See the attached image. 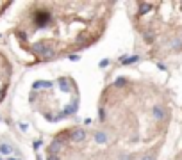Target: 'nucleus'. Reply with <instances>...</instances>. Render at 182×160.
Listing matches in <instances>:
<instances>
[{"label": "nucleus", "instance_id": "3", "mask_svg": "<svg viewBox=\"0 0 182 160\" xmlns=\"http://www.w3.org/2000/svg\"><path fill=\"white\" fill-rule=\"evenodd\" d=\"M11 151H13V148L9 146V144H5V142L0 144V153H2V155H9Z\"/></svg>", "mask_w": 182, "mask_h": 160}, {"label": "nucleus", "instance_id": "5", "mask_svg": "<svg viewBox=\"0 0 182 160\" xmlns=\"http://www.w3.org/2000/svg\"><path fill=\"white\" fill-rule=\"evenodd\" d=\"M48 160H59V158H57V155H48Z\"/></svg>", "mask_w": 182, "mask_h": 160}, {"label": "nucleus", "instance_id": "1", "mask_svg": "<svg viewBox=\"0 0 182 160\" xmlns=\"http://www.w3.org/2000/svg\"><path fill=\"white\" fill-rule=\"evenodd\" d=\"M70 139L73 142H82L86 139V132L82 128H75V130H71L70 132Z\"/></svg>", "mask_w": 182, "mask_h": 160}, {"label": "nucleus", "instance_id": "2", "mask_svg": "<svg viewBox=\"0 0 182 160\" xmlns=\"http://www.w3.org/2000/svg\"><path fill=\"white\" fill-rule=\"evenodd\" d=\"M154 118L155 119H164V118H166V112H164V108H163L161 105L154 107Z\"/></svg>", "mask_w": 182, "mask_h": 160}, {"label": "nucleus", "instance_id": "7", "mask_svg": "<svg viewBox=\"0 0 182 160\" xmlns=\"http://www.w3.org/2000/svg\"><path fill=\"white\" fill-rule=\"evenodd\" d=\"M0 160H2V158H0Z\"/></svg>", "mask_w": 182, "mask_h": 160}, {"label": "nucleus", "instance_id": "4", "mask_svg": "<svg viewBox=\"0 0 182 160\" xmlns=\"http://www.w3.org/2000/svg\"><path fill=\"white\" fill-rule=\"evenodd\" d=\"M141 160H155V157H154V155H145Z\"/></svg>", "mask_w": 182, "mask_h": 160}, {"label": "nucleus", "instance_id": "6", "mask_svg": "<svg viewBox=\"0 0 182 160\" xmlns=\"http://www.w3.org/2000/svg\"><path fill=\"white\" fill-rule=\"evenodd\" d=\"M9 160H14V158H9Z\"/></svg>", "mask_w": 182, "mask_h": 160}]
</instances>
